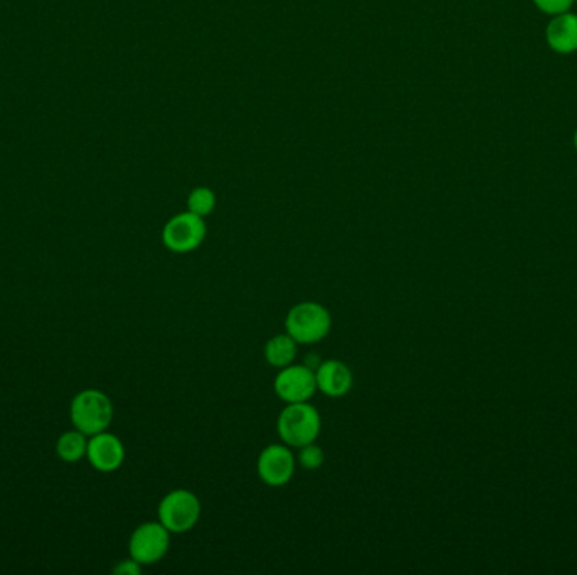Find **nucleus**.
I'll list each match as a JSON object with an SVG mask.
<instances>
[{
    "mask_svg": "<svg viewBox=\"0 0 577 575\" xmlns=\"http://www.w3.org/2000/svg\"><path fill=\"white\" fill-rule=\"evenodd\" d=\"M321 427V415L309 402L286 404L277 419V434L281 441L296 449L316 442L321 434Z\"/></svg>",
    "mask_w": 577,
    "mask_h": 575,
    "instance_id": "1",
    "label": "nucleus"
},
{
    "mask_svg": "<svg viewBox=\"0 0 577 575\" xmlns=\"http://www.w3.org/2000/svg\"><path fill=\"white\" fill-rule=\"evenodd\" d=\"M71 424L85 436H95L108 430L114 420V404L107 393L95 388H87L78 393L71 402Z\"/></svg>",
    "mask_w": 577,
    "mask_h": 575,
    "instance_id": "2",
    "label": "nucleus"
},
{
    "mask_svg": "<svg viewBox=\"0 0 577 575\" xmlns=\"http://www.w3.org/2000/svg\"><path fill=\"white\" fill-rule=\"evenodd\" d=\"M286 333L299 344L323 341L331 331L333 319L328 309L314 301L299 302L291 307L286 316Z\"/></svg>",
    "mask_w": 577,
    "mask_h": 575,
    "instance_id": "3",
    "label": "nucleus"
},
{
    "mask_svg": "<svg viewBox=\"0 0 577 575\" xmlns=\"http://www.w3.org/2000/svg\"><path fill=\"white\" fill-rule=\"evenodd\" d=\"M157 518L171 533L189 532L200 522V498L189 490L169 491L159 503Z\"/></svg>",
    "mask_w": 577,
    "mask_h": 575,
    "instance_id": "4",
    "label": "nucleus"
},
{
    "mask_svg": "<svg viewBox=\"0 0 577 575\" xmlns=\"http://www.w3.org/2000/svg\"><path fill=\"white\" fill-rule=\"evenodd\" d=\"M206 228L205 218L184 211L179 215L173 216L171 220L162 228V243L173 253H191L205 242Z\"/></svg>",
    "mask_w": 577,
    "mask_h": 575,
    "instance_id": "5",
    "label": "nucleus"
},
{
    "mask_svg": "<svg viewBox=\"0 0 577 575\" xmlns=\"http://www.w3.org/2000/svg\"><path fill=\"white\" fill-rule=\"evenodd\" d=\"M171 535L173 533L169 532L159 520L142 523L130 535V557L137 560L142 567L161 562L171 547Z\"/></svg>",
    "mask_w": 577,
    "mask_h": 575,
    "instance_id": "6",
    "label": "nucleus"
},
{
    "mask_svg": "<svg viewBox=\"0 0 577 575\" xmlns=\"http://www.w3.org/2000/svg\"><path fill=\"white\" fill-rule=\"evenodd\" d=\"M297 459L287 444H270L260 452L257 474L260 481L270 488H282L291 483L296 473Z\"/></svg>",
    "mask_w": 577,
    "mask_h": 575,
    "instance_id": "7",
    "label": "nucleus"
},
{
    "mask_svg": "<svg viewBox=\"0 0 577 575\" xmlns=\"http://www.w3.org/2000/svg\"><path fill=\"white\" fill-rule=\"evenodd\" d=\"M274 392L284 404H299L309 402L318 392L316 373L304 365H292L281 368L274 380Z\"/></svg>",
    "mask_w": 577,
    "mask_h": 575,
    "instance_id": "8",
    "label": "nucleus"
},
{
    "mask_svg": "<svg viewBox=\"0 0 577 575\" xmlns=\"http://www.w3.org/2000/svg\"><path fill=\"white\" fill-rule=\"evenodd\" d=\"M87 459L100 473H115L125 461L124 444L108 430L98 432L88 437Z\"/></svg>",
    "mask_w": 577,
    "mask_h": 575,
    "instance_id": "9",
    "label": "nucleus"
},
{
    "mask_svg": "<svg viewBox=\"0 0 577 575\" xmlns=\"http://www.w3.org/2000/svg\"><path fill=\"white\" fill-rule=\"evenodd\" d=\"M316 373V385L318 390L326 397H345L353 388V371L350 366L340 360H324L318 366Z\"/></svg>",
    "mask_w": 577,
    "mask_h": 575,
    "instance_id": "10",
    "label": "nucleus"
},
{
    "mask_svg": "<svg viewBox=\"0 0 577 575\" xmlns=\"http://www.w3.org/2000/svg\"><path fill=\"white\" fill-rule=\"evenodd\" d=\"M545 41L557 54H572L577 51V14L567 11L552 16L545 29Z\"/></svg>",
    "mask_w": 577,
    "mask_h": 575,
    "instance_id": "11",
    "label": "nucleus"
},
{
    "mask_svg": "<svg viewBox=\"0 0 577 575\" xmlns=\"http://www.w3.org/2000/svg\"><path fill=\"white\" fill-rule=\"evenodd\" d=\"M297 346H299V343L289 334H276L265 343V360L277 370L286 368V366L292 365L296 361Z\"/></svg>",
    "mask_w": 577,
    "mask_h": 575,
    "instance_id": "12",
    "label": "nucleus"
},
{
    "mask_svg": "<svg viewBox=\"0 0 577 575\" xmlns=\"http://www.w3.org/2000/svg\"><path fill=\"white\" fill-rule=\"evenodd\" d=\"M88 436L80 430H68L61 434L56 442V454L65 463H78L83 457H87Z\"/></svg>",
    "mask_w": 577,
    "mask_h": 575,
    "instance_id": "13",
    "label": "nucleus"
},
{
    "mask_svg": "<svg viewBox=\"0 0 577 575\" xmlns=\"http://www.w3.org/2000/svg\"><path fill=\"white\" fill-rule=\"evenodd\" d=\"M186 206H188V211H191V213H195L201 218H206V216H210L215 211L216 194L210 188L200 186V188H195L189 193L188 199H186Z\"/></svg>",
    "mask_w": 577,
    "mask_h": 575,
    "instance_id": "14",
    "label": "nucleus"
},
{
    "mask_svg": "<svg viewBox=\"0 0 577 575\" xmlns=\"http://www.w3.org/2000/svg\"><path fill=\"white\" fill-rule=\"evenodd\" d=\"M296 459L297 464H299L302 469H306V471H318V469L323 468L324 463H326V454H324L323 447L318 446L316 442H311V444L299 447Z\"/></svg>",
    "mask_w": 577,
    "mask_h": 575,
    "instance_id": "15",
    "label": "nucleus"
},
{
    "mask_svg": "<svg viewBox=\"0 0 577 575\" xmlns=\"http://www.w3.org/2000/svg\"><path fill=\"white\" fill-rule=\"evenodd\" d=\"M576 0H534L535 7L547 16H559L564 12L571 11Z\"/></svg>",
    "mask_w": 577,
    "mask_h": 575,
    "instance_id": "16",
    "label": "nucleus"
},
{
    "mask_svg": "<svg viewBox=\"0 0 577 575\" xmlns=\"http://www.w3.org/2000/svg\"><path fill=\"white\" fill-rule=\"evenodd\" d=\"M142 572V565L137 560L130 559L122 560L114 567V574L117 575H139Z\"/></svg>",
    "mask_w": 577,
    "mask_h": 575,
    "instance_id": "17",
    "label": "nucleus"
},
{
    "mask_svg": "<svg viewBox=\"0 0 577 575\" xmlns=\"http://www.w3.org/2000/svg\"><path fill=\"white\" fill-rule=\"evenodd\" d=\"M574 147H576V151H577V129H576V132H574Z\"/></svg>",
    "mask_w": 577,
    "mask_h": 575,
    "instance_id": "18",
    "label": "nucleus"
},
{
    "mask_svg": "<svg viewBox=\"0 0 577 575\" xmlns=\"http://www.w3.org/2000/svg\"><path fill=\"white\" fill-rule=\"evenodd\" d=\"M576 2H577V0H576Z\"/></svg>",
    "mask_w": 577,
    "mask_h": 575,
    "instance_id": "19",
    "label": "nucleus"
}]
</instances>
